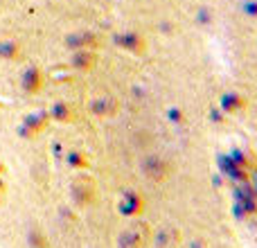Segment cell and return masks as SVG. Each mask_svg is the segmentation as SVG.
<instances>
[{
	"label": "cell",
	"mask_w": 257,
	"mask_h": 248,
	"mask_svg": "<svg viewBox=\"0 0 257 248\" xmlns=\"http://www.w3.org/2000/svg\"><path fill=\"white\" fill-rule=\"evenodd\" d=\"M70 199L75 201V205H79V208L93 205L95 199H97V185H95L93 176L75 178V181H72V187H70Z\"/></svg>",
	"instance_id": "obj_1"
},
{
	"label": "cell",
	"mask_w": 257,
	"mask_h": 248,
	"mask_svg": "<svg viewBox=\"0 0 257 248\" xmlns=\"http://www.w3.org/2000/svg\"><path fill=\"white\" fill-rule=\"evenodd\" d=\"M140 169H142V174H145L149 181L163 183V181H167V176L172 174V163L165 160L163 156H158V154H149V156L142 158Z\"/></svg>",
	"instance_id": "obj_2"
},
{
	"label": "cell",
	"mask_w": 257,
	"mask_h": 248,
	"mask_svg": "<svg viewBox=\"0 0 257 248\" xmlns=\"http://www.w3.org/2000/svg\"><path fill=\"white\" fill-rule=\"evenodd\" d=\"M113 43H115L122 52H128V54H133V57H142V54H147V39L142 34H138V32H133V30L117 32V34L113 36Z\"/></svg>",
	"instance_id": "obj_3"
},
{
	"label": "cell",
	"mask_w": 257,
	"mask_h": 248,
	"mask_svg": "<svg viewBox=\"0 0 257 248\" xmlns=\"http://www.w3.org/2000/svg\"><path fill=\"white\" fill-rule=\"evenodd\" d=\"M117 210H120L122 217L138 219L142 214V210H145V199H142L136 190H128L120 196V201H117Z\"/></svg>",
	"instance_id": "obj_4"
},
{
	"label": "cell",
	"mask_w": 257,
	"mask_h": 248,
	"mask_svg": "<svg viewBox=\"0 0 257 248\" xmlns=\"http://www.w3.org/2000/svg\"><path fill=\"white\" fill-rule=\"evenodd\" d=\"M147 232L142 230L138 223H133V226L124 228V230L117 232V248H145L147 246Z\"/></svg>",
	"instance_id": "obj_5"
},
{
	"label": "cell",
	"mask_w": 257,
	"mask_h": 248,
	"mask_svg": "<svg viewBox=\"0 0 257 248\" xmlns=\"http://www.w3.org/2000/svg\"><path fill=\"white\" fill-rule=\"evenodd\" d=\"M217 106L221 108L226 115H239V113L246 111V106H248V99H246L244 95L239 93V90H228V93L221 95V99H219Z\"/></svg>",
	"instance_id": "obj_6"
},
{
	"label": "cell",
	"mask_w": 257,
	"mask_h": 248,
	"mask_svg": "<svg viewBox=\"0 0 257 248\" xmlns=\"http://www.w3.org/2000/svg\"><path fill=\"white\" fill-rule=\"evenodd\" d=\"M88 111H90V115H95V117H113L120 111V102H117L113 95H99V97H95L93 102H90Z\"/></svg>",
	"instance_id": "obj_7"
},
{
	"label": "cell",
	"mask_w": 257,
	"mask_h": 248,
	"mask_svg": "<svg viewBox=\"0 0 257 248\" xmlns=\"http://www.w3.org/2000/svg\"><path fill=\"white\" fill-rule=\"evenodd\" d=\"M183 241V235L176 226H163L154 232V246L156 248H178Z\"/></svg>",
	"instance_id": "obj_8"
},
{
	"label": "cell",
	"mask_w": 257,
	"mask_h": 248,
	"mask_svg": "<svg viewBox=\"0 0 257 248\" xmlns=\"http://www.w3.org/2000/svg\"><path fill=\"white\" fill-rule=\"evenodd\" d=\"M66 45L72 50H95L99 45V36L95 32H77L68 36Z\"/></svg>",
	"instance_id": "obj_9"
},
{
	"label": "cell",
	"mask_w": 257,
	"mask_h": 248,
	"mask_svg": "<svg viewBox=\"0 0 257 248\" xmlns=\"http://www.w3.org/2000/svg\"><path fill=\"white\" fill-rule=\"evenodd\" d=\"M72 66L75 70H81V72H88L97 66V52L95 50H75L72 54Z\"/></svg>",
	"instance_id": "obj_10"
},
{
	"label": "cell",
	"mask_w": 257,
	"mask_h": 248,
	"mask_svg": "<svg viewBox=\"0 0 257 248\" xmlns=\"http://www.w3.org/2000/svg\"><path fill=\"white\" fill-rule=\"evenodd\" d=\"M88 163H90L88 156H86L81 149H72L70 154H68V165L75 167V169H86L88 167Z\"/></svg>",
	"instance_id": "obj_11"
},
{
	"label": "cell",
	"mask_w": 257,
	"mask_h": 248,
	"mask_svg": "<svg viewBox=\"0 0 257 248\" xmlns=\"http://www.w3.org/2000/svg\"><path fill=\"white\" fill-rule=\"evenodd\" d=\"M54 115H57L59 120H63V122H72V117H75V111H72L70 104H57V108H54Z\"/></svg>",
	"instance_id": "obj_12"
},
{
	"label": "cell",
	"mask_w": 257,
	"mask_h": 248,
	"mask_svg": "<svg viewBox=\"0 0 257 248\" xmlns=\"http://www.w3.org/2000/svg\"><path fill=\"white\" fill-rule=\"evenodd\" d=\"M241 14L257 21V0H241Z\"/></svg>",
	"instance_id": "obj_13"
},
{
	"label": "cell",
	"mask_w": 257,
	"mask_h": 248,
	"mask_svg": "<svg viewBox=\"0 0 257 248\" xmlns=\"http://www.w3.org/2000/svg\"><path fill=\"white\" fill-rule=\"evenodd\" d=\"M167 120L172 122V124H183V122H185V113H183V108L172 106L167 111Z\"/></svg>",
	"instance_id": "obj_14"
},
{
	"label": "cell",
	"mask_w": 257,
	"mask_h": 248,
	"mask_svg": "<svg viewBox=\"0 0 257 248\" xmlns=\"http://www.w3.org/2000/svg\"><path fill=\"white\" fill-rule=\"evenodd\" d=\"M196 21H199V25H210V23H212V9L201 7L199 12H196Z\"/></svg>",
	"instance_id": "obj_15"
},
{
	"label": "cell",
	"mask_w": 257,
	"mask_h": 248,
	"mask_svg": "<svg viewBox=\"0 0 257 248\" xmlns=\"http://www.w3.org/2000/svg\"><path fill=\"white\" fill-rule=\"evenodd\" d=\"M208 115H210V122H212V124H221V122H226V117H228L219 106H212V108H210Z\"/></svg>",
	"instance_id": "obj_16"
}]
</instances>
